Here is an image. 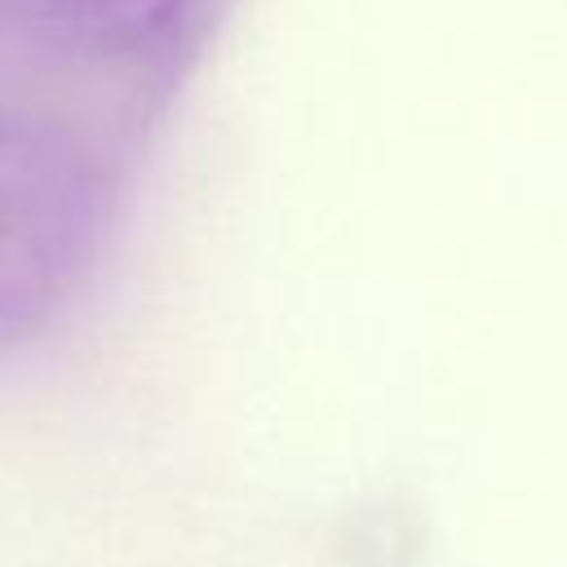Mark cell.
Masks as SVG:
<instances>
[{
    "label": "cell",
    "instance_id": "1",
    "mask_svg": "<svg viewBox=\"0 0 567 567\" xmlns=\"http://www.w3.org/2000/svg\"><path fill=\"white\" fill-rule=\"evenodd\" d=\"M102 226L89 155L53 124L0 115V341L53 319Z\"/></svg>",
    "mask_w": 567,
    "mask_h": 567
},
{
    "label": "cell",
    "instance_id": "2",
    "mask_svg": "<svg viewBox=\"0 0 567 567\" xmlns=\"http://www.w3.org/2000/svg\"><path fill=\"white\" fill-rule=\"evenodd\" d=\"M195 0H62L66 22L102 44V49H133L168 31Z\"/></svg>",
    "mask_w": 567,
    "mask_h": 567
}]
</instances>
